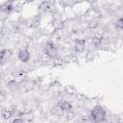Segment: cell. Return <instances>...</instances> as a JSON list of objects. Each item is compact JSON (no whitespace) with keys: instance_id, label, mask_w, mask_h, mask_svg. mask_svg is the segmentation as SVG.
I'll return each mask as SVG.
<instances>
[{"instance_id":"6da1fadb","label":"cell","mask_w":123,"mask_h":123,"mask_svg":"<svg viewBox=\"0 0 123 123\" xmlns=\"http://www.w3.org/2000/svg\"><path fill=\"white\" fill-rule=\"evenodd\" d=\"M105 117V111L102 108H95L91 112V118L94 121H102Z\"/></svg>"},{"instance_id":"7a4b0ae2","label":"cell","mask_w":123,"mask_h":123,"mask_svg":"<svg viewBox=\"0 0 123 123\" xmlns=\"http://www.w3.org/2000/svg\"><path fill=\"white\" fill-rule=\"evenodd\" d=\"M45 52L49 56H55L57 54V50L52 43H47L45 45Z\"/></svg>"},{"instance_id":"3957f363","label":"cell","mask_w":123,"mask_h":123,"mask_svg":"<svg viewBox=\"0 0 123 123\" xmlns=\"http://www.w3.org/2000/svg\"><path fill=\"white\" fill-rule=\"evenodd\" d=\"M18 57H19L20 61L23 62H28V60H29V58H30L29 53H28L26 50H21V51L19 52V54H18Z\"/></svg>"},{"instance_id":"277c9868","label":"cell","mask_w":123,"mask_h":123,"mask_svg":"<svg viewBox=\"0 0 123 123\" xmlns=\"http://www.w3.org/2000/svg\"><path fill=\"white\" fill-rule=\"evenodd\" d=\"M59 107L64 111H68V110H70V108H71V106H70V104L68 103V102H66V101H61L60 103H59Z\"/></svg>"},{"instance_id":"5b68a950","label":"cell","mask_w":123,"mask_h":123,"mask_svg":"<svg viewBox=\"0 0 123 123\" xmlns=\"http://www.w3.org/2000/svg\"><path fill=\"white\" fill-rule=\"evenodd\" d=\"M84 46H85V41L84 40L77 41V43H76V49L77 50H82L84 48Z\"/></svg>"},{"instance_id":"8992f818","label":"cell","mask_w":123,"mask_h":123,"mask_svg":"<svg viewBox=\"0 0 123 123\" xmlns=\"http://www.w3.org/2000/svg\"><path fill=\"white\" fill-rule=\"evenodd\" d=\"M100 42H101V39H100L99 37H94V38L92 39V43H93L94 45H98V44H100Z\"/></svg>"},{"instance_id":"52a82bcc","label":"cell","mask_w":123,"mask_h":123,"mask_svg":"<svg viewBox=\"0 0 123 123\" xmlns=\"http://www.w3.org/2000/svg\"><path fill=\"white\" fill-rule=\"evenodd\" d=\"M118 26H119L120 28H122V29H123V19H121V20H119V21H118Z\"/></svg>"}]
</instances>
